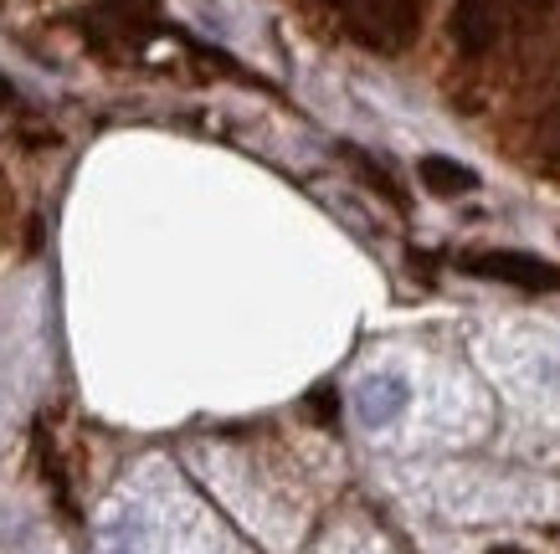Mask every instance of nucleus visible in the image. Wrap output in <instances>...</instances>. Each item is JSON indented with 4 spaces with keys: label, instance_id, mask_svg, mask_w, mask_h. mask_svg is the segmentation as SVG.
Returning a JSON list of instances; mask_svg holds the SVG:
<instances>
[{
    "label": "nucleus",
    "instance_id": "1",
    "mask_svg": "<svg viewBox=\"0 0 560 554\" xmlns=\"http://www.w3.org/2000/svg\"><path fill=\"white\" fill-rule=\"evenodd\" d=\"M335 5H340L345 32L360 47L386 51V57L407 51L422 26V0H335Z\"/></svg>",
    "mask_w": 560,
    "mask_h": 554
},
{
    "label": "nucleus",
    "instance_id": "2",
    "mask_svg": "<svg viewBox=\"0 0 560 554\" xmlns=\"http://www.w3.org/2000/svg\"><path fill=\"white\" fill-rule=\"evenodd\" d=\"M463 272L489 278V283H514V287H560V268L540 262L529 252H463L458 257Z\"/></svg>",
    "mask_w": 560,
    "mask_h": 554
},
{
    "label": "nucleus",
    "instance_id": "3",
    "mask_svg": "<svg viewBox=\"0 0 560 554\" xmlns=\"http://www.w3.org/2000/svg\"><path fill=\"white\" fill-rule=\"evenodd\" d=\"M407 401H411V386L401 380V375H390V369L365 375V380L355 386V416H360V426H371V432L390 426V421L407 411Z\"/></svg>",
    "mask_w": 560,
    "mask_h": 554
},
{
    "label": "nucleus",
    "instance_id": "4",
    "mask_svg": "<svg viewBox=\"0 0 560 554\" xmlns=\"http://www.w3.org/2000/svg\"><path fill=\"white\" fill-rule=\"evenodd\" d=\"M504 0H458L453 11V36L468 57H483V51L499 42V26H504Z\"/></svg>",
    "mask_w": 560,
    "mask_h": 554
},
{
    "label": "nucleus",
    "instance_id": "5",
    "mask_svg": "<svg viewBox=\"0 0 560 554\" xmlns=\"http://www.w3.org/2000/svg\"><path fill=\"white\" fill-rule=\"evenodd\" d=\"M417 175H422V185L432 190V196H463V190H474L478 175L468 165H458V160H447V154H427L422 165H417Z\"/></svg>",
    "mask_w": 560,
    "mask_h": 554
},
{
    "label": "nucleus",
    "instance_id": "6",
    "mask_svg": "<svg viewBox=\"0 0 560 554\" xmlns=\"http://www.w3.org/2000/svg\"><path fill=\"white\" fill-rule=\"evenodd\" d=\"M98 554H144V550H139V544H135V539H108V544H103V550Z\"/></svg>",
    "mask_w": 560,
    "mask_h": 554
}]
</instances>
